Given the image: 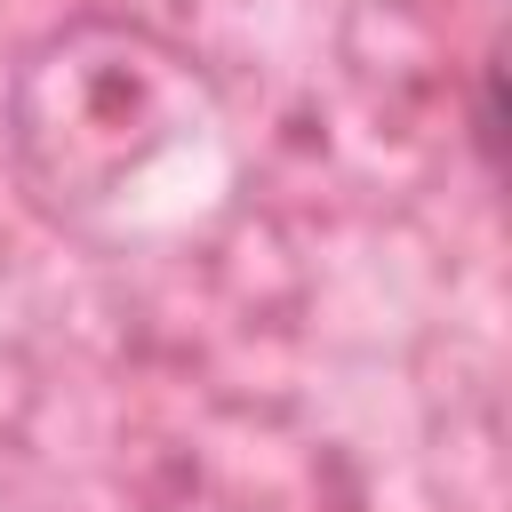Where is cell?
I'll use <instances>...</instances> for the list:
<instances>
[{"label":"cell","instance_id":"6da1fadb","mask_svg":"<svg viewBox=\"0 0 512 512\" xmlns=\"http://www.w3.org/2000/svg\"><path fill=\"white\" fill-rule=\"evenodd\" d=\"M472 136H480V160L496 168V64L480 72V104H472Z\"/></svg>","mask_w":512,"mask_h":512}]
</instances>
